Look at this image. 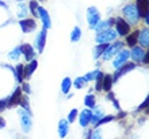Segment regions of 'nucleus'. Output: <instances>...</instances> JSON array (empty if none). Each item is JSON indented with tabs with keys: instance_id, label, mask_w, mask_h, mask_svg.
I'll return each mask as SVG.
<instances>
[{
	"instance_id": "nucleus-1",
	"label": "nucleus",
	"mask_w": 149,
	"mask_h": 139,
	"mask_svg": "<svg viewBox=\"0 0 149 139\" xmlns=\"http://www.w3.org/2000/svg\"><path fill=\"white\" fill-rule=\"evenodd\" d=\"M123 15H125L126 19L129 20V23H132V24L137 23L138 18H140L137 8H136L134 4H129V6H126V7L123 8Z\"/></svg>"
},
{
	"instance_id": "nucleus-2",
	"label": "nucleus",
	"mask_w": 149,
	"mask_h": 139,
	"mask_svg": "<svg viewBox=\"0 0 149 139\" xmlns=\"http://www.w3.org/2000/svg\"><path fill=\"white\" fill-rule=\"evenodd\" d=\"M117 38V31L111 30V28H107L104 31H100L98 35H96V42L98 43H106V42H111Z\"/></svg>"
},
{
	"instance_id": "nucleus-3",
	"label": "nucleus",
	"mask_w": 149,
	"mask_h": 139,
	"mask_svg": "<svg viewBox=\"0 0 149 139\" xmlns=\"http://www.w3.org/2000/svg\"><path fill=\"white\" fill-rule=\"evenodd\" d=\"M87 20H88V24H90L91 28H94L98 22L100 20V14H99L98 8L96 7H90L88 11H87Z\"/></svg>"
},
{
	"instance_id": "nucleus-4",
	"label": "nucleus",
	"mask_w": 149,
	"mask_h": 139,
	"mask_svg": "<svg viewBox=\"0 0 149 139\" xmlns=\"http://www.w3.org/2000/svg\"><path fill=\"white\" fill-rule=\"evenodd\" d=\"M20 126H22V130L24 132H30L33 127V122L31 118H30V113H27L26 111H20Z\"/></svg>"
},
{
	"instance_id": "nucleus-5",
	"label": "nucleus",
	"mask_w": 149,
	"mask_h": 139,
	"mask_svg": "<svg viewBox=\"0 0 149 139\" xmlns=\"http://www.w3.org/2000/svg\"><path fill=\"white\" fill-rule=\"evenodd\" d=\"M115 27H117V34L119 35H127L130 33V24L127 23V22H125L123 19H121V18H118V19H115Z\"/></svg>"
},
{
	"instance_id": "nucleus-6",
	"label": "nucleus",
	"mask_w": 149,
	"mask_h": 139,
	"mask_svg": "<svg viewBox=\"0 0 149 139\" xmlns=\"http://www.w3.org/2000/svg\"><path fill=\"white\" fill-rule=\"evenodd\" d=\"M133 69H136V64H134V62H129V64H126V62H125V66L122 65V66H119V68H118L117 73L114 74L113 80H114V81H117L121 76H123V74H126L127 72H130V70H133Z\"/></svg>"
},
{
	"instance_id": "nucleus-7",
	"label": "nucleus",
	"mask_w": 149,
	"mask_h": 139,
	"mask_svg": "<svg viewBox=\"0 0 149 139\" xmlns=\"http://www.w3.org/2000/svg\"><path fill=\"white\" fill-rule=\"evenodd\" d=\"M121 47H122L121 42H115L113 46H107V49L103 51V58H104V59H110L113 55H115L118 51L121 50Z\"/></svg>"
},
{
	"instance_id": "nucleus-8",
	"label": "nucleus",
	"mask_w": 149,
	"mask_h": 139,
	"mask_svg": "<svg viewBox=\"0 0 149 139\" xmlns=\"http://www.w3.org/2000/svg\"><path fill=\"white\" fill-rule=\"evenodd\" d=\"M130 57V53L127 50H121L119 53H118V55L115 57V59H114V68H119V66H122L123 64H125L126 61H127V58Z\"/></svg>"
},
{
	"instance_id": "nucleus-9",
	"label": "nucleus",
	"mask_w": 149,
	"mask_h": 139,
	"mask_svg": "<svg viewBox=\"0 0 149 139\" xmlns=\"http://www.w3.org/2000/svg\"><path fill=\"white\" fill-rule=\"evenodd\" d=\"M45 43H46V28L43 27V30L38 34V37L36 38V47L39 53L43 51V47H45Z\"/></svg>"
},
{
	"instance_id": "nucleus-10",
	"label": "nucleus",
	"mask_w": 149,
	"mask_h": 139,
	"mask_svg": "<svg viewBox=\"0 0 149 139\" xmlns=\"http://www.w3.org/2000/svg\"><path fill=\"white\" fill-rule=\"evenodd\" d=\"M20 27H22L23 33H31L37 27V23L34 19H22L20 20Z\"/></svg>"
},
{
	"instance_id": "nucleus-11",
	"label": "nucleus",
	"mask_w": 149,
	"mask_h": 139,
	"mask_svg": "<svg viewBox=\"0 0 149 139\" xmlns=\"http://www.w3.org/2000/svg\"><path fill=\"white\" fill-rule=\"evenodd\" d=\"M38 15L41 16V19H42V22H43V27L45 28H50V16H49V14L46 12V10L45 8H42V7H38Z\"/></svg>"
},
{
	"instance_id": "nucleus-12",
	"label": "nucleus",
	"mask_w": 149,
	"mask_h": 139,
	"mask_svg": "<svg viewBox=\"0 0 149 139\" xmlns=\"http://www.w3.org/2000/svg\"><path fill=\"white\" fill-rule=\"evenodd\" d=\"M20 51L23 53L24 58H26V61H31L33 58H34V49H33L29 43H24L23 46L20 47Z\"/></svg>"
},
{
	"instance_id": "nucleus-13",
	"label": "nucleus",
	"mask_w": 149,
	"mask_h": 139,
	"mask_svg": "<svg viewBox=\"0 0 149 139\" xmlns=\"http://www.w3.org/2000/svg\"><path fill=\"white\" fill-rule=\"evenodd\" d=\"M140 16L148 15V0H137V6H136Z\"/></svg>"
},
{
	"instance_id": "nucleus-14",
	"label": "nucleus",
	"mask_w": 149,
	"mask_h": 139,
	"mask_svg": "<svg viewBox=\"0 0 149 139\" xmlns=\"http://www.w3.org/2000/svg\"><path fill=\"white\" fill-rule=\"evenodd\" d=\"M37 66H38V62H37L36 59H33L26 68H23V78H30L33 72L37 69Z\"/></svg>"
},
{
	"instance_id": "nucleus-15",
	"label": "nucleus",
	"mask_w": 149,
	"mask_h": 139,
	"mask_svg": "<svg viewBox=\"0 0 149 139\" xmlns=\"http://www.w3.org/2000/svg\"><path fill=\"white\" fill-rule=\"evenodd\" d=\"M144 55H145V53H144V50H142L141 47L133 46V50H132V58H133L134 62H141L142 58H144Z\"/></svg>"
},
{
	"instance_id": "nucleus-16",
	"label": "nucleus",
	"mask_w": 149,
	"mask_h": 139,
	"mask_svg": "<svg viewBox=\"0 0 149 139\" xmlns=\"http://www.w3.org/2000/svg\"><path fill=\"white\" fill-rule=\"evenodd\" d=\"M91 109H84V111H81V113H80V126L81 127H87L88 126V123H90V118H91Z\"/></svg>"
},
{
	"instance_id": "nucleus-17",
	"label": "nucleus",
	"mask_w": 149,
	"mask_h": 139,
	"mask_svg": "<svg viewBox=\"0 0 149 139\" xmlns=\"http://www.w3.org/2000/svg\"><path fill=\"white\" fill-rule=\"evenodd\" d=\"M138 41L144 47H148L149 45V31L148 28H144L141 33H138Z\"/></svg>"
},
{
	"instance_id": "nucleus-18",
	"label": "nucleus",
	"mask_w": 149,
	"mask_h": 139,
	"mask_svg": "<svg viewBox=\"0 0 149 139\" xmlns=\"http://www.w3.org/2000/svg\"><path fill=\"white\" fill-rule=\"evenodd\" d=\"M20 96H22V93H20V88H16L15 92H14V95H12L11 99H10V101H8V107H14V105L19 104Z\"/></svg>"
},
{
	"instance_id": "nucleus-19",
	"label": "nucleus",
	"mask_w": 149,
	"mask_h": 139,
	"mask_svg": "<svg viewBox=\"0 0 149 139\" xmlns=\"http://www.w3.org/2000/svg\"><path fill=\"white\" fill-rule=\"evenodd\" d=\"M100 118H103V109H96V111L91 112V118H90V123H92L94 126H96Z\"/></svg>"
},
{
	"instance_id": "nucleus-20",
	"label": "nucleus",
	"mask_w": 149,
	"mask_h": 139,
	"mask_svg": "<svg viewBox=\"0 0 149 139\" xmlns=\"http://www.w3.org/2000/svg\"><path fill=\"white\" fill-rule=\"evenodd\" d=\"M138 33H140V31H134L133 34H130L126 37V43H127L130 47L136 46V43H137V41H138Z\"/></svg>"
},
{
	"instance_id": "nucleus-21",
	"label": "nucleus",
	"mask_w": 149,
	"mask_h": 139,
	"mask_svg": "<svg viewBox=\"0 0 149 139\" xmlns=\"http://www.w3.org/2000/svg\"><path fill=\"white\" fill-rule=\"evenodd\" d=\"M68 132V120H60L58 123V134L61 138H64V136L67 135Z\"/></svg>"
},
{
	"instance_id": "nucleus-22",
	"label": "nucleus",
	"mask_w": 149,
	"mask_h": 139,
	"mask_svg": "<svg viewBox=\"0 0 149 139\" xmlns=\"http://www.w3.org/2000/svg\"><path fill=\"white\" fill-rule=\"evenodd\" d=\"M107 42L106 43H100V45H98V46H95V49H94V58H99L100 55L103 54V51L107 49Z\"/></svg>"
},
{
	"instance_id": "nucleus-23",
	"label": "nucleus",
	"mask_w": 149,
	"mask_h": 139,
	"mask_svg": "<svg viewBox=\"0 0 149 139\" xmlns=\"http://www.w3.org/2000/svg\"><path fill=\"white\" fill-rule=\"evenodd\" d=\"M111 82H113V76L107 74V76H103V82H102V89L104 91H110L111 89Z\"/></svg>"
},
{
	"instance_id": "nucleus-24",
	"label": "nucleus",
	"mask_w": 149,
	"mask_h": 139,
	"mask_svg": "<svg viewBox=\"0 0 149 139\" xmlns=\"http://www.w3.org/2000/svg\"><path fill=\"white\" fill-rule=\"evenodd\" d=\"M80 38H81V30H80V27H74L71 34V41L72 42H79Z\"/></svg>"
},
{
	"instance_id": "nucleus-25",
	"label": "nucleus",
	"mask_w": 149,
	"mask_h": 139,
	"mask_svg": "<svg viewBox=\"0 0 149 139\" xmlns=\"http://www.w3.org/2000/svg\"><path fill=\"white\" fill-rule=\"evenodd\" d=\"M72 86V80L69 77L67 78H64L63 80V84H61V91H63L64 93H68L69 92V89H71Z\"/></svg>"
},
{
	"instance_id": "nucleus-26",
	"label": "nucleus",
	"mask_w": 149,
	"mask_h": 139,
	"mask_svg": "<svg viewBox=\"0 0 149 139\" xmlns=\"http://www.w3.org/2000/svg\"><path fill=\"white\" fill-rule=\"evenodd\" d=\"M94 28L98 31V33L104 31V30H107V28H110V22H109V20H107V22H100V20H99L98 24H96Z\"/></svg>"
},
{
	"instance_id": "nucleus-27",
	"label": "nucleus",
	"mask_w": 149,
	"mask_h": 139,
	"mask_svg": "<svg viewBox=\"0 0 149 139\" xmlns=\"http://www.w3.org/2000/svg\"><path fill=\"white\" fill-rule=\"evenodd\" d=\"M84 103H86V105L88 107V108H91V109L95 108V104H96V101H95V96H92V95H87Z\"/></svg>"
},
{
	"instance_id": "nucleus-28",
	"label": "nucleus",
	"mask_w": 149,
	"mask_h": 139,
	"mask_svg": "<svg viewBox=\"0 0 149 139\" xmlns=\"http://www.w3.org/2000/svg\"><path fill=\"white\" fill-rule=\"evenodd\" d=\"M14 73H15V77L18 81H22L23 80V65H18L15 68V70H14Z\"/></svg>"
},
{
	"instance_id": "nucleus-29",
	"label": "nucleus",
	"mask_w": 149,
	"mask_h": 139,
	"mask_svg": "<svg viewBox=\"0 0 149 139\" xmlns=\"http://www.w3.org/2000/svg\"><path fill=\"white\" fill-rule=\"evenodd\" d=\"M99 74V70H94V72H90V73H87L86 76H84V80L86 81H92V80H95L96 78V76Z\"/></svg>"
},
{
	"instance_id": "nucleus-30",
	"label": "nucleus",
	"mask_w": 149,
	"mask_h": 139,
	"mask_svg": "<svg viewBox=\"0 0 149 139\" xmlns=\"http://www.w3.org/2000/svg\"><path fill=\"white\" fill-rule=\"evenodd\" d=\"M86 80H84V77H77L76 80H74V86L77 89H81L84 88V85H86Z\"/></svg>"
},
{
	"instance_id": "nucleus-31",
	"label": "nucleus",
	"mask_w": 149,
	"mask_h": 139,
	"mask_svg": "<svg viewBox=\"0 0 149 139\" xmlns=\"http://www.w3.org/2000/svg\"><path fill=\"white\" fill-rule=\"evenodd\" d=\"M18 8H19V12H18V16H20V18H23L26 14H27V6L23 3H20L19 6H18Z\"/></svg>"
},
{
	"instance_id": "nucleus-32",
	"label": "nucleus",
	"mask_w": 149,
	"mask_h": 139,
	"mask_svg": "<svg viewBox=\"0 0 149 139\" xmlns=\"http://www.w3.org/2000/svg\"><path fill=\"white\" fill-rule=\"evenodd\" d=\"M37 10H38V3H37V0H33V1H30V11H31V14L34 16L38 15Z\"/></svg>"
},
{
	"instance_id": "nucleus-33",
	"label": "nucleus",
	"mask_w": 149,
	"mask_h": 139,
	"mask_svg": "<svg viewBox=\"0 0 149 139\" xmlns=\"http://www.w3.org/2000/svg\"><path fill=\"white\" fill-rule=\"evenodd\" d=\"M103 76H104V74H103V73H100V72H99V74H98V76H96V91H100V89H102Z\"/></svg>"
},
{
	"instance_id": "nucleus-34",
	"label": "nucleus",
	"mask_w": 149,
	"mask_h": 139,
	"mask_svg": "<svg viewBox=\"0 0 149 139\" xmlns=\"http://www.w3.org/2000/svg\"><path fill=\"white\" fill-rule=\"evenodd\" d=\"M111 120H114V116L113 115H109V116H104V118H100V120H99L98 123H96V126H102V124L109 123V122H111Z\"/></svg>"
},
{
	"instance_id": "nucleus-35",
	"label": "nucleus",
	"mask_w": 149,
	"mask_h": 139,
	"mask_svg": "<svg viewBox=\"0 0 149 139\" xmlns=\"http://www.w3.org/2000/svg\"><path fill=\"white\" fill-rule=\"evenodd\" d=\"M19 104L23 107V108H26L29 111L30 109V105H29V100H27V96H20V100H19Z\"/></svg>"
},
{
	"instance_id": "nucleus-36",
	"label": "nucleus",
	"mask_w": 149,
	"mask_h": 139,
	"mask_svg": "<svg viewBox=\"0 0 149 139\" xmlns=\"http://www.w3.org/2000/svg\"><path fill=\"white\" fill-rule=\"evenodd\" d=\"M20 55V47H16V49H14V50L10 53V58L11 59H18Z\"/></svg>"
},
{
	"instance_id": "nucleus-37",
	"label": "nucleus",
	"mask_w": 149,
	"mask_h": 139,
	"mask_svg": "<svg viewBox=\"0 0 149 139\" xmlns=\"http://www.w3.org/2000/svg\"><path fill=\"white\" fill-rule=\"evenodd\" d=\"M76 116H77V109H72V111L69 112V115H68V122H69V123L74 122Z\"/></svg>"
},
{
	"instance_id": "nucleus-38",
	"label": "nucleus",
	"mask_w": 149,
	"mask_h": 139,
	"mask_svg": "<svg viewBox=\"0 0 149 139\" xmlns=\"http://www.w3.org/2000/svg\"><path fill=\"white\" fill-rule=\"evenodd\" d=\"M7 107V99H3V100H0V112L4 111V108Z\"/></svg>"
},
{
	"instance_id": "nucleus-39",
	"label": "nucleus",
	"mask_w": 149,
	"mask_h": 139,
	"mask_svg": "<svg viewBox=\"0 0 149 139\" xmlns=\"http://www.w3.org/2000/svg\"><path fill=\"white\" fill-rule=\"evenodd\" d=\"M146 105H148V99H145V101H144V103L138 107V111H142L144 108H146Z\"/></svg>"
},
{
	"instance_id": "nucleus-40",
	"label": "nucleus",
	"mask_w": 149,
	"mask_h": 139,
	"mask_svg": "<svg viewBox=\"0 0 149 139\" xmlns=\"http://www.w3.org/2000/svg\"><path fill=\"white\" fill-rule=\"evenodd\" d=\"M22 88H23V91L27 93V95L30 93V86H29V84H23V86H22Z\"/></svg>"
},
{
	"instance_id": "nucleus-41",
	"label": "nucleus",
	"mask_w": 149,
	"mask_h": 139,
	"mask_svg": "<svg viewBox=\"0 0 149 139\" xmlns=\"http://www.w3.org/2000/svg\"><path fill=\"white\" fill-rule=\"evenodd\" d=\"M4 126H6V122H4V119L0 116V128H3Z\"/></svg>"
},
{
	"instance_id": "nucleus-42",
	"label": "nucleus",
	"mask_w": 149,
	"mask_h": 139,
	"mask_svg": "<svg viewBox=\"0 0 149 139\" xmlns=\"http://www.w3.org/2000/svg\"><path fill=\"white\" fill-rule=\"evenodd\" d=\"M113 103H114V107H115V108H117V109H121V108H119V104H118V101L115 100V99H113Z\"/></svg>"
},
{
	"instance_id": "nucleus-43",
	"label": "nucleus",
	"mask_w": 149,
	"mask_h": 139,
	"mask_svg": "<svg viewBox=\"0 0 149 139\" xmlns=\"http://www.w3.org/2000/svg\"><path fill=\"white\" fill-rule=\"evenodd\" d=\"M121 118H125V112H119V115H118V119H121Z\"/></svg>"
},
{
	"instance_id": "nucleus-44",
	"label": "nucleus",
	"mask_w": 149,
	"mask_h": 139,
	"mask_svg": "<svg viewBox=\"0 0 149 139\" xmlns=\"http://www.w3.org/2000/svg\"><path fill=\"white\" fill-rule=\"evenodd\" d=\"M109 99H110V100H113V99H114V93H109Z\"/></svg>"
},
{
	"instance_id": "nucleus-45",
	"label": "nucleus",
	"mask_w": 149,
	"mask_h": 139,
	"mask_svg": "<svg viewBox=\"0 0 149 139\" xmlns=\"http://www.w3.org/2000/svg\"><path fill=\"white\" fill-rule=\"evenodd\" d=\"M39 1H43V0H39Z\"/></svg>"
},
{
	"instance_id": "nucleus-46",
	"label": "nucleus",
	"mask_w": 149,
	"mask_h": 139,
	"mask_svg": "<svg viewBox=\"0 0 149 139\" xmlns=\"http://www.w3.org/2000/svg\"><path fill=\"white\" fill-rule=\"evenodd\" d=\"M19 1H22V0H19Z\"/></svg>"
}]
</instances>
